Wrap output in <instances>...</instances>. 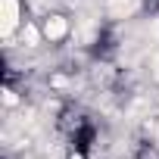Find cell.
Here are the masks:
<instances>
[{
	"label": "cell",
	"mask_w": 159,
	"mask_h": 159,
	"mask_svg": "<svg viewBox=\"0 0 159 159\" xmlns=\"http://www.w3.org/2000/svg\"><path fill=\"white\" fill-rule=\"evenodd\" d=\"M137 10V0H109V13L112 16H131Z\"/></svg>",
	"instance_id": "3957f363"
},
{
	"label": "cell",
	"mask_w": 159,
	"mask_h": 159,
	"mask_svg": "<svg viewBox=\"0 0 159 159\" xmlns=\"http://www.w3.org/2000/svg\"><path fill=\"white\" fill-rule=\"evenodd\" d=\"M3 100H7V106H16V103H19V97H16L13 91H3Z\"/></svg>",
	"instance_id": "5b68a950"
},
{
	"label": "cell",
	"mask_w": 159,
	"mask_h": 159,
	"mask_svg": "<svg viewBox=\"0 0 159 159\" xmlns=\"http://www.w3.org/2000/svg\"><path fill=\"white\" fill-rule=\"evenodd\" d=\"M44 34H47L50 41H59V38L66 34V19H59V16H50V19H47V28H44Z\"/></svg>",
	"instance_id": "7a4b0ae2"
},
{
	"label": "cell",
	"mask_w": 159,
	"mask_h": 159,
	"mask_svg": "<svg viewBox=\"0 0 159 159\" xmlns=\"http://www.w3.org/2000/svg\"><path fill=\"white\" fill-rule=\"evenodd\" d=\"M22 41H25L28 47H34V44H38V31H34L31 25H25V34H22Z\"/></svg>",
	"instance_id": "277c9868"
},
{
	"label": "cell",
	"mask_w": 159,
	"mask_h": 159,
	"mask_svg": "<svg viewBox=\"0 0 159 159\" xmlns=\"http://www.w3.org/2000/svg\"><path fill=\"white\" fill-rule=\"evenodd\" d=\"M19 22V3L16 0H0V31L10 34Z\"/></svg>",
	"instance_id": "6da1fadb"
}]
</instances>
